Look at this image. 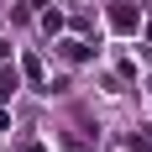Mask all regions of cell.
<instances>
[{
  "label": "cell",
  "mask_w": 152,
  "mask_h": 152,
  "mask_svg": "<svg viewBox=\"0 0 152 152\" xmlns=\"http://www.w3.org/2000/svg\"><path fill=\"white\" fill-rule=\"evenodd\" d=\"M137 21H142L137 5H110V26L115 31H137Z\"/></svg>",
  "instance_id": "obj_1"
},
{
  "label": "cell",
  "mask_w": 152,
  "mask_h": 152,
  "mask_svg": "<svg viewBox=\"0 0 152 152\" xmlns=\"http://www.w3.org/2000/svg\"><path fill=\"white\" fill-rule=\"evenodd\" d=\"M58 47H63V58H68V63H84V58H89V42H74V37L58 42Z\"/></svg>",
  "instance_id": "obj_2"
},
{
  "label": "cell",
  "mask_w": 152,
  "mask_h": 152,
  "mask_svg": "<svg viewBox=\"0 0 152 152\" xmlns=\"http://www.w3.org/2000/svg\"><path fill=\"white\" fill-rule=\"evenodd\" d=\"M11 89H16V68H5V74H0V100H5Z\"/></svg>",
  "instance_id": "obj_3"
}]
</instances>
